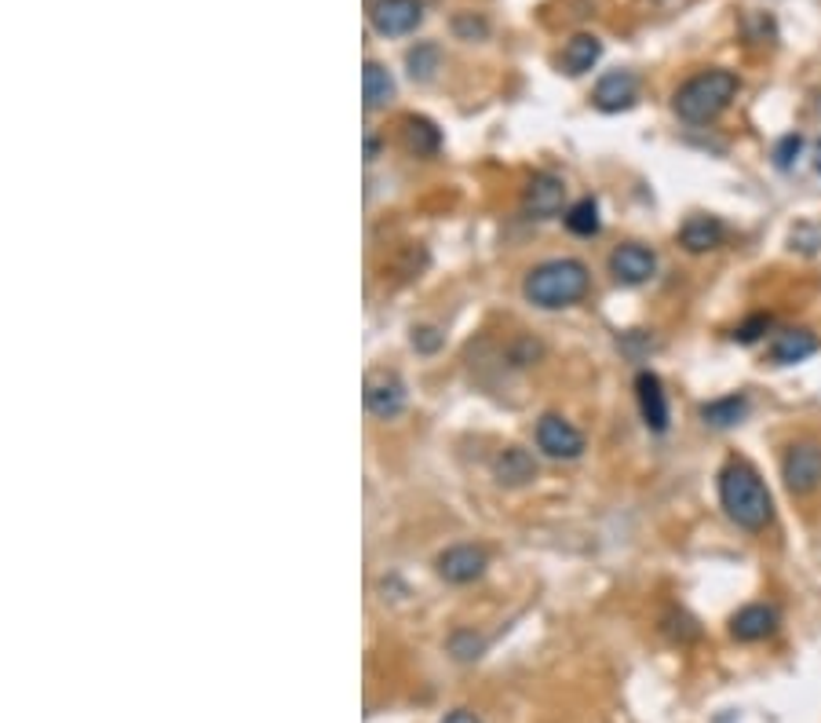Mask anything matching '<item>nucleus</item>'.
<instances>
[{
  "label": "nucleus",
  "instance_id": "15",
  "mask_svg": "<svg viewBox=\"0 0 821 723\" xmlns=\"http://www.w3.org/2000/svg\"><path fill=\"white\" fill-rule=\"evenodd\" d=\"M723 235H727V230H723V224L716 216H690L679 227V245L686 252H694V256L697 252H713V249H719V245H723Z\"/></svg>",
  "mask_w": 821,
  "mask_h": 723
},
{
  "label": "nucleus",
  "instance_id": "25",
  "mask_svg": "<svg viewBox=\"0 0 821 723\" xmlns=\"http://www.w3.org/2000/svg\"><path fill=\"white\" fill-rule=\"evenodd\" d=\"M665 632L672 636V640H697V632H702V629H697V624L686 614H668L665 618Z\"/></svg>",
  "mask_w": 821,
  "mask_h": 723
},
{
  "label": "nucleus",
  "instance_id": "22",
  "mask_svg": "<svg viewBox=\"0 0 821 723\" xmlns=\"http://www.w3.org/2000/svg\"><path fill=\"white\" fill-rule=\"evenodd\" d=\"M438 48L435 44H416V48H409V55H406V66H409V78L413 81H432L435 78V70H438Z\"/></svg>",
  "mask_w": 821,
  "mask_h": 723
},
{
  "label": "nucleus",
  "instance_id": "5",
  "mask_svg": "<svg viewBox=\"0 0 821 723\" xmlns=\"http://www.w3.org/2000/svg\"><path fill=\"white\" fill-rule=\"evenodd\" d=\"M537 446L555 461H578L584 453V435L567 421V416L548 413L537 421Z\"/></svg>",
  "mask_w": 821,
  "mask_h": 723
},
{
  "label": "nucleus",
  "instance_id": "26",
  "mask_svg": "<svg viewBox=\"0 0 821 723\" xmlns=\"http://www.w3.org/2000/svg\"><path fill=\"white\" fill-rule=\"evenodd\" d=\"M800 146H803L800 136H786V140H781V143H778V151H775L778 168H789V165H792V157L800 154Z\"/></svg>",
  "mask_w": 821,
  "mask_h": 723
},
{
  "label": "nucleus",
  "instance_id": "1",
  "mask_svg": "<svg viewBox=\"0 0 821 723\" xmlns=\"http://www.w3.org/2000/svg\"><path fill=\"white\" fill-rule=\"evenodd\" d=\"M719 505L727 512V519L741 530L759 534L767 530L775 519V500H770L767 483L759 479V472L749 461H727L719 472Z\"/></svg>",
  "mask_w": 821,
  "mask_h": 723
},
{
  "label": "nucleus",
  "instance_id": "20",
  "mask_svg": "<svg viewBox=\"0 0 821 723\" xmlns=\"http://www.w3.org/2000/svg\"><path fill=\"white\" fill-rule=\"evenodd\" d=\"M406 143L416 154H435L443 146V132H438L427 117H409L406 121Z\"/></svg>",
  "mask_w": 821,
  "mask_h": 723
},
{
  "label": "nucleus",
  "instance_id": "17",
  "mask_svg": "<svg viewBox=\"0 0 821 723\" xmlns=\"http://www.w3.org/2000/svg\"><path fill=\"white\" fill-rule=\"evenodd\" d=\"M493 475H497V483L500 486H526L537 475V464H533V457L526 450H519V446H508L500 457L493 461Z\"/></svg>",
  "mask_w": 821,
  "mask_h": 723
},
{
  "label": "nucleus",
  "instance_id": "9",
  "mask_svg": "<svg viewBox=\"0 0 821 723\" xmlns=\"http://www.w3.org/2000/svg\"><path fill=\"white\" fill-rule=\"evenodd\" d=\"M486 570V551L475 545H453L438 556V574L449 585H471L479 581Z\"/></svg>",
  "mask_w": 821,
  "mask_h": 723
},
{
  "label": "nucleus",
  "instance_id": "4",
  "mask_svg": "<svg viewBox=\"0 0 821 723\" xmlns=\"http://www.w3.org/2000/svg\"><path fill=\"white\" fill-rule=\"evenodd\" d=\"M781 479H786L789 494L807 497L821 486V443L814 438H803V443H792L781 457Z\"/></svg>",
  "mask_w": 821,
  "mask_h": 723
},
{
  "label": "nucleus",
  "instance_id": "19",
  "mask_svg": "<svg viewBox=\"0 0 821 723\" xmlns=\"http://www.w3.org/2000/svg\"><path fill=\"white\" fill-rule=\"evenodd\" d=\"M745 413H749V399H745V395L713 399V402H705V406H702L705 424H713V427H734Z\"/></svg>",
  "mask_w": 821,
  "mask_h": 723
},
{
  "label": "nucleus",
  "instance_id": "2",
  "mask_svg": "<svg viewBox=\"0 0 821 723\" xmlns=\"http://www.w3.org/2000/svg\"><path fill=\"white\" fill-rule=\"evenodd\" d=\"M738 89L741 81L734 70H719V66L702 70L686 84H679L676 95H672V110H676V117L686 121V125H708V121H716L730 106Z\"/></svg>",
  "mask_w": 821,
  "mask_h": 723
},
{
  "label": "nucleus",
  "instance_id": "23",
  "mask_svg": "<svg viewBox=\"0 0 821 723\" xmlns=\"http://www.w3.org/2000/svg\"><path fill=\"white\" fill-rule=\"evenodd\" d=\"M482 651H486V640L482 636H475L471 629H460V632L449 636V654L457 661H479Z\"/></svg>",
  "mask_w": 821,
  "mask_h": 723
},
{
  "label": "nucleus",
  "instance_id": "27",
  "mask_svg": "<svg viewBox=\"0 0 821 723\" xmlns=\"http://www.w3.org/2000/svg\"><path fill=\"white\" fill-rule=\"evenodd\" d=\"M435 329H416V337H413V344L416 348H424V351H432V348H438V337H432Z\"/></svg>",
  "mask_w": 821,
  "mask_h": 723
},
{
  "label": "nucleus",
  "instance_id": "3",
  "mask_svg": "<svg viewBox=\"0 0 821 723\" xmlns=\"http://www.w3.org/2000/svg\"><path fill=\"white\" fill-rule=\"evenodd\" d=\"M588 281H592V275H588V267L581 260H548L526 275L522 289H526V300L537 303V308L559 311L584 297Z\"/></svg>",
  "mask_w": 821,
  "mask_h": 723
},
{
  "label": "nucleus",
  "instance_id": "29",
  "mask_svg": "<svg viewBox=\"0 0 821 723\" xmlns=\"http://www.w3.org/2000/svg\"><path fill=\"white\" fill-rule=\"evenodd\" d=\"M818 173H821V143H818Z\"/></svg>",
  "mask_w": 821,
  "mask_h": 723
},
{
  "label": "nucleus",
  "instance_id": "7",
  "mask_svg": "<svg viewBox=\"0 0 821 723\" xmlns=\"http://www.w3.org/2000/svg\"><path fill=\"white\" fill-rule=\"evenodd\" d=\"M610 271H614L621 286H646V281L657 275V256L654 249H646L640 241L617 245V249L610 252Z\"/></svg>",
  "mask_w": 821,
  "mask_h": 723
},
{
  "label": "nucleus",
  "instance_id": "11",
  "mask_svg": "<svg viewBox=\"0 0 821 723\" xmlns=\"http://www.w3.org/2000/svg\"><path fill=\"white\" fill-rule=\"evenodd\" d=\"M365 410H370L373 416H384V421L398 416L402 410H406V384H402L395 373L373 376L370 384H365Z\"/></svg>",
  "mask_w": 821,
  "mask_h": 723
},
{
  "label": "nucleus",
  "instance_id": "14",
  "mask_svg": "<svg viewBox=\"0 0 821 723\" xmlns=\"http://www.w3.org/2000/svg\"><path fill=\"white\" fill-rule=\"evenodd\" d=\"M562 198H567V187H562L559 176L551 173H541L530 179V187H526V213L537 216V219H548V216H559L562 213Z\"/></svg>",
  "mask_w": 821,
  "mask_h": 723
},
{
  "label": "nucleus",
  "instance_id": "10",
  "mask_svg": "<svg viewBox=\"0 0 821 723\" xmlns=\"http://www.w3.org/2000/svg\"><path fill=\"white\" fill-rule=\"evenodd\" d=\"M635 399H640V413L651 432L665 435L668 432V399H665V384H661V376L643 370L635 376Z\"/></svg>",
  "mask_w": 821,
  "mask_h": 723
},
{
  "label": "nucleus",
  "instance_id": "6",
  "mask_svg": "<svg viewBox=\"0 0 821 723\" xmlns=\"http://www.w3.org/2000/svg\"><path fill=\"white\" fill-rule=\"evenodd\" d=\"M370 22L380 37H406L424 22L420 0H373Z\"/></svg>",
  "mask_w": 821,
  "mask_h": 723
},
{
  "label": "nucleus",
  "instance_id": "8",
  "mask_svg": "<svg viewBox=\"0 0 821 723\" xmlns=\"http://www.w3.org/2000/svg\"><path fill=\"white\" fill-rule=\"evenodd\" d=\"M592 100L603 114H621V110L635 106V100H640V78L632 70H610L606 78H599Z\"/></svg>",
  "mask_w": 821,
  "mask_h": 723
},
{
  "label": "nucleus",
  "instance_id": "28",
  "mask_svg": "<svg viewBox=\"0 0 821 723\" xmlns=\"http://www.w3.org/2000/svg\"><path fill=\"white\" fill-rule=\"evenodd\" d=\"M443 723H482L479 716L471 713V709H453V713H446Z\"/></svg>",
  "mask_w": 821,
  "mask_h": 723
},
{
  "label": "nucleus",
  "instance_id": "13",
  "mask_svg": "<svg viewBox=\"0 0 821 723\" xmlns=\"http://www.w3.org/2000/svg\"><path fill=\"white\" fill-rule=\"evenodd\" d=\"M821 340L811 333V329H786V333H778L770 340L767 348V359L770 365H796V362H807L811 354H818Z\"/></svg>",
  "mask_w": 821,
  "mask_h": 723
},
{
  "label": "nucleus",
  "instance_id": "18",
  "mask_svg": "<svg viewBox=\"0 0 821 723\" xmlns=\"http://www.w3.org/2000/svg\"><path fill=\"white\" fill-rule=\"evenodd\" d=\"M362 95H365V106L370 110H380L395 100V78H391V70L384 63H365L362 70Z\"/></svg>",
  "mask_w": 821,
  "mask_h": 723
},
{
  "label": "nucleus",
  "instance_id": "12",
  "mask_svg": "<svg viewBox=\"0 0 821 723\" xmlns=\"http://www.w3.org/2000/svg\"><path fill=\"white\" fill-rule=\"evenodd\" d=\"M778 629V610L770 603H749L730 618V636L738 643H759Z\"/></svg>",
  "mask_w": 821,
  "mask_h": 723
},
{
  "label": "nucleus",
  "instance_id": "21",
  "mask_svg": "<svg viewBox=\"0 0 821 723\" xmlns=\"http://www.w3.org/2000/svg\"><path fill=\"white\" fill-rule=\"evenodd\" d=\"M567 227L578 238H595L599 235V205L592 198H581L578 205L567 213Z\"/></svg>",
  "mask_w": 821,
  "mask_h": 723
},
{
  "label": "nucleus",
  "instance_id": "16",
  "mask_svg": "<svg viewBox=\"0 0 821 723\" xmlns=\"http://www.w3.org/2000/svg\"><path fill=\"white\" fill-rule=\"evenodd\" d=\"M599 55H603V41H599L595 33H578V37H570L567 48H562V70H567L570 78H581V73H588L599 63Z\"/></svg>",
  "mask_w": 821,
  "mask_h": 723
},
{
  "label": "nucleus",
  "instance_id": "24",
  "mask_svg": "<svg viewBox=\"0 0 821 723\" xmlns=\"http://www.w3.org/2000/svg\"><path fill=\"white\" fill-rule=\"evenodd\" d=\"M767 329H770V314H752L749 322H741L730 337L738 340V344H756V340L763 337Z\"/></svg>",
  "mask_w": 821,
  "mask_h": 723
}]
</instances>
